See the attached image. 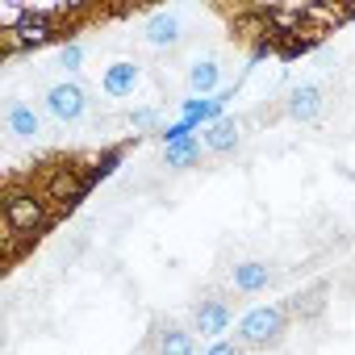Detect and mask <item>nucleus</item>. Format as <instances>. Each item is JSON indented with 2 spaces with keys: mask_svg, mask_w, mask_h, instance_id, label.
<instances>
[{
  "mask_svg": "<svg viewBox=\"0 0 355 355\" xmlns=\"http://www.w3.org/2000/svg\"><path fill=\"white\" fill-rule=\"evenodd\" d=\"M51 222H55V214H51L46 193H38V189H9L5 193V226L13 239H38Z\"/></svg>",
  "mask_w": 355,
  "mask_h": 355,
  "instance_id": "f257e3e1",
  "label": "nucleus"
},
{
  "mask_svg": "<svg viewBox=\"0 0 355 355\" xmlns=\"http://www.w3.org/2000/svg\"><path fill=\"white\" fill-rule=\"evenodd\" d=\"M288 330V309L284 305H255L239 318V343L251 351H268L284 338Z\"/></svg>",
  "mask_w": 355,
  "mask_h": 355,
  "instance_id": "f03ea898",
  "label": "nucleus"
},
{
  "mask_svg": "<svg viewBox=\"0 0 355 355\" xmlns=\"http://www.w3.org/2000/svg\"><path fill=\"white\" fill-rule=\"evenodd\" d=\"M42 109H46V117H55V121H63V125H76V121L88 117V92H84V84H76V80H59V84L46 88Z\"/></svg>",
  "mask_w": 355,
  "mask_h": 355,
  "instance_id": "7ed1b4c3",
  "label": "nucleus"
},
{
  "mask_svg": "<svg viewBox=\"0 0 355 355\" xmlns=\"http://www.w3.org/2000/svg\"><path fill=\"white\" fill-rule=\"evenodd\" d=\"M88 171H80V167H71V163H63V167H55L51 175H46V197H51V205H59V209H71V205H80L84 197H88Z\"/></svg>",
  "mask_w": 355,
  "mask_h": 355,
  "instance_id": "20e7f679",
  "label": "nucleus"
},
{
  "mask_svg": "<svg viewBox=\"0 0 355 355\" xmlns=\"http://www.w3.org/2000/svg\"><path fill=\"white\" fill-rule=\"evenodd\" d=\"M142 42L146 46H155V51H171V46H180L184 42V21H180V13H150L146 21H142Z\"/></svg>",
  "mask_w": 355,
  "mask_h": 355,
  "instance_id": "39448f33",
  "label": "nucleus"
},
{
  "mask_svg": "<svg viewBox=\"0 0 355 355\" xmlns=\"http://www.w3.org/2000/svg\"><path fill=\"white\" fill-rule=\"evenodd\" d=\"M284 113L301 125H313L322 113H326V92L318 84H297L288 88V101H284Z\"/></svg>",
  "mask_w": 355,
  "mask_h": 355,
  "instance_id": "423d86ee",
  "label": "nucleus"
},
{
  "mask_svg": "<svg viewBox=\"0 0 355 355\" xmlns=\"http://www.w3.org/2000/svg\"><path fill=\"white\" fill-rule=\"evenodd\" d=\"M5 130L17 138V142H34L42 134V113L30 105V101H9L5 105Z\"/></svg>",
  "mask_w": 355,
  "mask_h": 355,
  "instance_id": "0eeeda50",
  "label": "nucleus"
},
{
  "mask_svg": "<svg viewBox=\"0 0 355 355\" xmlns=\"http://www.w3.org/2000/svg\"><path fill=\"white\" fill-rule=\"evenodd\" d=\"M138 80H142V67H138V63H130V59H121V63L105 67V80H101V88H105V96H113V101H125V96H134Z\"/></svg>",
  "mask_w": 355,
  "mask_h": 355,
  "instance_id": "6e6552de",
  "label": "nucleus"
},
{
  "mask_svg": "<svg viewBox=\"0 0 355 355\" xmlns=\"http://www.w3.org/2000/svg\"><path fill=\"white\" fill-rule=\"evenodd\" d=\"M230 322H234V313H230V305L222 301V297H209V301H201L197 305V334H209L214 343L230 330Z\"/></svg>",
  "mask_w": 355,
  "mask_h": 355,
  "instance_id": "1a4fd4ad",
  "label": "nucleus"
},
{
  "mask_svg": "<svg viewBox=\"0 0 355 355\" xmlns=\"http://www.w3.org/2000/svg\"><path fill=\"white\" fill-rule=\"evenodd\" d=\"M230 284H234V293H243V297H255V293H263V288L272 284V268H268L263 259L234 263V272H230Z\"/></svg>",
  "mask_w": 355,
  "mask_h": 355,
  "instance_id": "9d476101",
  "label": "nucleus"
},
{
  "mask_svg": "<svg viewBox=\"0 0 355 355\" xmlns=\"http://www.w3.org/2000/svg\"><path fill=\"white\" fill-rule=\"evenodd\" d=\"M205 150L209 155H230L239 142H243V134H239V121L234 117H218L214 125H205Z\"/></svg>",
  "mask_w": 355,
  "mask_h": 355,
  "instance_id": "9b49d317",
  "label": "nucleus"
},
{
  "mask_svg": "<svg viewBox=\"0 0 355 355\" xmlns=\"http://www.w3.org/2000/svg\"><path fill=\"white\" fill-rule=\"evenodd\" d=\"M155 355H197V334L184 326H163L155 334Z\"/></svg>",
  "mask_w": 355,
  "mask_h": 355,
  "instance_id": "f8f14e48",
  "label": "nucleus"
},
{
  "mask_svg": "<svg viewBox=\"0 0 355 355\" xmlns=\"http://www.w3.org/2000/svg\"><path fill=\"white\" fill-rule=\"evenodd\" d=\"M218 84H222V67H218V59H197V63L189 67V88H193V92L209 96V92H218Z\"/></svg>",
  "mask_w": 355,
  "mask_h": 355,
  "instance_id": "ddd939ff",
  "label": "nucleus"
},
{
  "mask_svg": "<svg viewBox=\"0 0 355 355\" xmlns=\"http://www.w3.org/2000/svg\"><path fill=\"white\" fill-rule=\"evenodd\" d=\"M322 305H326V284H313L309 293H297V297H288V318H318L322 313Z\"/></svg>",
  "mask_w": 355,
  "mask_h": 355,
  "instance_id": "4468645a",
  "label": "nucleus"
},
{
  "mask_svg": "<svg viewBox=\"0 0 355 355\" xmlns=\"http://www.w3.org/2000/svg\"><path fill=\"white\" fill-rule=\"evenodd\" d=\"M163 159H167V167H193L197 159H201V142L197 138H184V142H171L167 150H163Z\"/></svg>",
  "mask_w": 355,
  "mask_h": 355,
  "instance_id": "2eb2a0df",
  "label": "nucleus"
},
{
  "mask_svg": "<svg viewBox=\"0 0 355 355\" xmlns=\"http://www.w3.org/2000/svg\"><path fill=\"white\" fill-rule=\"evenodd\" d=\"M117 163H121V150L113 146V150H105L96 163H92V171H88V184H101V180H109V175L117 171Z\"/></svg>",
  "mask_w": 355,
  "mask_h": 355,
  "instance_id": "dca6fc26",
  "label": "nucleus"
},
{
  "mask_svg": "<svg viewBox=\"0 0 355 355\" xmlns=\"http://www.w3.org/2000/svg\"><path fill=\"white\" fill-rule=\"evenodd\" d=\"M80 63H84V46H80V42H63V46H59V67L80 71Z\"/></svg>",
  "mask_w": 355,
  "mask_h": 355,
  "instance_id": "f3484780",
  "label": "nucleus"
},
{
  "mask_svg": "<svg viewBox=\"0 0 355 355\" xmlns=\"http://www.w3.org/2000/svg\"><path fill=\"white\" fill-rule=\"evenodd\" d=\"M130 125L146 134V130H155V125H159V113H155V109H138V113L130 117Z\"/></svg>",
  "mask_w": 355,
  "mask_h": 355,
  "instance_id": "a211bd4d",
  "label": "nucleus"
},
{
  "mask_svg": "<svg viewBox=\"0 0 355 355\" xmlns=\"http://www.w3.org/2000/svg\"><path fill=\"white\" fill-rule=\"evenodd\" d=\"M205 355H243V343H230V338H218V343H209V351Z\"/></svg>",
  "mask_w": 355,
  "mask_h": 355,
  "instance_id": "6ab92c4d",
  "label": "nucleus"
}]
</instances>
